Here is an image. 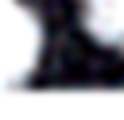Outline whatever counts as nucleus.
<instances>
[{
	"label": "nucleus",
	"instance_id": "obj_1",
	"mask_svg": "<svg viewBox=\"0 0 124 120\" xmlns=\"http://www.w3.org/2000/svg\"><path fill=\"white\" fill-rule=\"evenodd\" d=\"M43 54V27L19 0H0V89L27 81Z\"/></svg>",
	"mask_w": 124,
	"mask_h": 120
},
{
	"label": "nucleus",
	"instance_id": "obj_2",
	"mask_svg": "<svg viewBox=\"0 0 124 120\" xmlns=\"http://www.w3.org/2000/svg\"><path fill=\"white\" fill-rule=\"evenodd\" d=\"M85 31L101 43L124 54V0H81Z\"/></svg>",
	"mask_w": 124,
	"mask_h": 120
}]
</instances>
